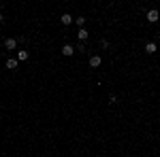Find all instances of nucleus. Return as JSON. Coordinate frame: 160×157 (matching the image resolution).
Returning a JSON list of instances; mask_svg holds the SVG:
<instances>
[{"label": "nucleus", "instance_id": "9b49d317", "mask_svg": "<svg viewBox=\"0 0 160 157\" xmlns=\"http://www.w3.org/2000/svg\"><path fill=\"white\" fill-rule=\"evenodd\" d=\"M0 24H2V13H0Z\"/></svg>", "mask_w": 160, "mask_h": 157}, {"label": "nucleus", "instance_id": "f257e3e1", "mask_svg": "<svg viewBox=\"0 0 160 157\" xmlns=\"http://www.w3.org/2000/svg\"><path fill=\"white\" fill-rule=\"evenodd\" d=\"M158 19H160L158 9H149V11H148V21H149V24H156Z\"/></svg>", "mask_w": 160, "mask_h": 157}, {"label": "nucleus", "instance_id": "9d476101", "mask_svg": "<svg viewBox=\"0 0 160 157\" xmlns=\"http://www.w3.org/2000/svg\"><path fill=\"white\" fill-rule=\"evenodd\" d=\"M75 24L79 25V28H83V25H86V17H77V19H75Z\"/></svg>", "mask_w": 160, "mask_h": 157}, {"label": "nucleus", "instance_id": "1a4fd4ad", "mask_svg": "<svg viewBox=\"0 0 160 157\" xmlns=\"http://www.w3.org/2000/svg\"><path fill=\"white\" fill-rule=\"evenodd\" d=\"M7 68L9 70H17V60H7Z\"/></svg>", "mask_w": 160, "mask_h": 157}, {"label": "nucleus", "instance_id": "0eeeda50", "mask_svg": "<svg viewBox=\"0 0 160 157\" xmlns=\"http://www.w3.org/2000/svg\"><path fill=\"white\" fill-rule=\"evenodd\" d=\"M156 49H158V45H156V43H148V45H145V53H149V55H152V53H156Z\"/></svg>", "mask_w": 160, "mask_h": 157}, {"label": "nucleus", "instance_id": "f03ea898", "mask_svg": "<svg viewBox=\"0 0 160 157\" xmlns=\"http://www.w3.org/2000/svg\"><path fill=\"white\" fill-rule=\"evenodd\" d=\"M62 55H66V58L75 55V47L73 45H64V47H62Z\"/></svg>", "mask_w": 160, "mask_h": 157}, {"label": "nucleus", "instance_id": "7ed1b4c3", "mask_svg": "<svg viewBox=\"0 0 160 157\" xmlns=\"http://www.w3.org/2000/svg\"><path fill=\"white\" fill-rule=\"evenodd\" d=\"M100 64H102V58H100V55H92V58H90V66H92V68H98Z\"/></svg>", "mask_w": 160, "mask_h": 157}, {"label": "nucleus", "instance_id": "20e7f679", "mask_svg": "<svg viewBox=\"0 0 160 157\" xmlns=\"http://www.w3.org/2000/svg\"><path fill=\"white\" fill-rule=\"evenodd\" d=\"M4 47L9 49V51H13V49L17 47V38H7L4 40Z\"/></svg>", "mask_w": 160, "mask_h": 157}, {"label": "nucleus", "instance_id": "423d86ee", "mask_svg": "<svg viewBox=\"0 0 160 157\" xmlns=\"http://www.w3.org/2000/svg\"><path fill=\"white\" fill-rule=\"evenodd\" d=\"M77 36H79V40L83 43V40H88V36H90V32H88L86 28H79V32H77Z\"/></svg>", "mask_w": 160, "mask_h": 157}, {"label": "nucleus", "instance_id": "39448f33", "mask_svg": "<svg viewBox=\"0 0 160 157\" xmlns=\"http://www.w3.org/2000/svg\"><path fill=\"white\" fill-rule=\"evenodd\" d=\"M60 21L64 25H71V24H73V15H71V13H64V15L60 17Z\"/></svg>", "mask_w": 160, "mask_h": 157}, {"label": "nucleus", "instance_id": "6e6552de", "mask_svg": "<svg viewBox=\"0 0 160 157\" xmlns=\"http://www.w3.org/2000/svg\"><path fill=\"white\" fill-rule=\"evenodd\" d=\"M30 58V53L28 51H17V62H26Z\"/></svg>", "mask_w": 160, "mask_h": 157}]
</instances>
